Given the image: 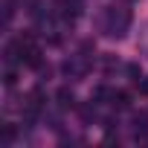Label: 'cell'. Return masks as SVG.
<instances>
[{
    "mask_svg": "<svg viewBox=\"0 0 148 148\" xmlns=\"http://www.w3.org/2000/svg\"><path fill=\"white\" fill-rule=\"evenodd\" d=\"M131 23H134V12L125 6V3H110L105 12H102V32L108 35V38H125L128 35V29H131Z\"/></svg>",
    "mask_w": 148,
    "mask_h": 148,
    "instance_id": "cell-1",
    "label": "cell"
},
{
    "mask_svg": "<svg viewBox=\"0 0 148 148\" xmlns=\"http://www.w3.org/2000/svg\"><path fill=\"white\" fill-rule=\"evenodd\" d=\"M90 67H93V58L87 52H79V55H70L61 64V73H64L67 79H73V82H82L87 73H90Z\"/></svg>",
    "mask_w": 148,
    "mask_h": 148,
    "instance_id": "cell-2",
    "label": "cell"
},
{
    "mask_svg": "<svg viewBox=\"0 0 148 148\" xmlns=\"http://www.w3.org/2000/svg\"><path fill=\"white\" fill-rule=\"evenodd\" d=\"M55 6H58L55 15H58L61 21H67L70 26H73V21H76V18L84 15V0H58Z\"/></svg>",
    "mask_w": 148,
    "mask_h": 148,
    "instance_id": "cell-3",
    "label": "cell"
},
{
    "mask_svg": "<svg viewBox=\"0 0 148 148\" xmlns=\"http://www.w3.org/2000/svg\"><path fill=\"white\" fill-rule=\"evenodd\" d=\"M55 102H58V108H61V110L76 108V93H73L70 87H58V90H55Z\"/></svg>",
    "mask_w": 148,
    "mask_h": 148,
    "instance_id": "cell-4",
    "label": "cell"
},
{
    "mask_svg": "<svg viewBox=\"0 0 148 148\" xmlns=\"http://www.w3.org/2000/svg\"><path fill=\"white\" fill-rule=\"evenodd\" d=\"M110 108H113V110H128V108H131V93H128V90H113Z\"/></svg>",
    "mask_w": 148,
    "mask_h": 148,
    "instance_id": "cell-5",
    "label": "cell"
},
{
    "mask_svg": "<svg viewBox=\"0 0 148 148\" xmlns=\"http://www.w3.org/2000/svg\"><path fill=\"white\" fill-rule=\"evenodd\" d=\"M15 139H18V128H15V125H3V134H0V145H3V148H9Z\"/></svg>",
    "mask_w": 148,
    "mask_h": 148,
    "instance_id": "cell-6",
    "label": "cell"
},
{
    "mask_svg": "<svg viewBox=\"0 0 148 148\" xmlns=\"http://www.w3.org/2000/svg\"><path fill=\"white\" fill-rule=\"evenodd\" d=\"M136 49L148 58V23H142V26H139V35H136Z\"/></svg>",
    "mask_w": 148,
    "mask_h": 148,
    "instance_id": "cell-7",
    "label": "cell"
},
{
    "mask_svg": "<svg viewBox=\"0 0 148 148\" xmlns=\"http://www.w3.org/2000/svg\"><path fill=\"white\" fill-rule=\"evenodd\" d=\"M134 131L136 134H145L148 131V113H136L134 116Z\"/></svg>",
    "mask_w": 148,
    "mask_h": 148,
    "instance_id": "cell-8",
    "label": "cell"
},
{
    "mask_svg": "<svg viewBox=\"0 0 148 148\" xmlns=\"http://www.w3.org/2000/svg\"><path fill=\"white\" fill-rule=\"evenodd\" d=\"M125 73L131 76V82H139V79H142V73H139V67H136V64H125Z\"/></svg>",
    "mask_w": 148,
    "mask_h": 148,
    "instance_id": "cell-9",
    "label": "cell"
},
{
    "mask_svg": "<svg viewBox=\"0 0 148 148\" xmlns=\"http://www.w3.org/2000/svg\"><path fill=\"white\" fill-rule=\"evenodd\" d=\"M136 84H139V93H142V96H148V76H142Z\"/></svg>",
    "mask_w": 148,
    "mask_h": 148,
    "instance_id": "cell-10",
    "label": "cell"
}]
</instances>
